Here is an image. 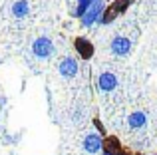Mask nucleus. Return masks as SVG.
<instances>
[{"label":"nucleus","mask_w":157,"mask_h":155,"mask_svg":"<svg viewBox=\"0 0 157 155\" xmlns=\"http://www.w3.org/2000/svg\"><path fill=\"white\" fill-rule=\"evenodd\" d=\"M54 52H56V48H54V42L48 36H40L32 42V54L40 60H48L50 56H54Z\"/></svg>","instance_id":"nucleus-1"},{"label":"nucleus","mask_w":157,"mask_h":155,"mask_svg":"<svg viewBox=\"0 0 157 155\" xmlns=\"http://www.w3.org/2000/svg\"><path fill=\"white\" fill-rule=\"evenodd\" d=\"M104 12H105V0H96L94 6L84 14V18H82V26H84V28H92L94 24H98V20L101 18Z\"/></svg>","instance_id":"nucleus-2"},{"label":"nucleus","mask_w":157,"mask_h":155,"mask_svg":"<svg viewBox=\"0 0 157 155\" xmlns=\"http://www.w3.org/2000/svg\"><path fill=\"white\" fill-rule=\"evenodd\" d=\"M78 70H80V64H78L76 58H62L60 64H58V72H60L62 78H66V80H72V78H76Z\"/></svg>","instance_id":"nucleus-3"},{"label":"nucleus","mask_w":157,"mask_h":155,"mask_svg":"<svg viewBox=\"0 0 157 155\" xmlns=\"http://www.w3.org/2000/svg\"><path fill=\"white\" fill-rule=\"evenodd\" d=\"M74 48H76L78 56H80L82 60H92L94 58V52H96L94 44L90 42L88 38H84V36H78V38L74 40Z\"/></svg>","instance_id":"nucleus-4"},{"label":"nucleus","mask_w":157,"mask_h":155,"mask_svg":"<svg viewBox=\"0 0 157 155\" xmlns=\"http://www.w3.org/2000/svg\"><path fill=\"white\" fill-rule=\"evenodd\" d=\"M131 48H133V44H131V40L125 38V36H115V38L111 40V52H113V56L123 58V56H127L131 52Z\"/></svg>","instance_id":"nucleus-5"},{"label":"nucleus","mask_w":157,"mask_h":155,"mask_svg":"<svg viewBox=\"0 0 157 155\" xmlns=\"http://www.w3.org/2000/svg\"><path fill=\"white\" fill-rule=\"evenodd\" d=\"M84 149L92 155L104 151V137H101L100 133H88V135L84 137Z\"/></svg>","instance_id":"nucleus-6"},{"label":"nucleus","mask_w":157,"mask_h":155,"mask_svg":"<svg viewBox=\"0 0 157 155\" xmlns=\"http://www.w3.org/2000/svg\"><path fill=\"white\" fill-rule=\"evenodd\" d=\"M145 125H147V113L143 109H135V112L129 113V117H127V127L129 129L137 131V129H143Z\"/></svg>","instance_id":"nucleus-7"},{"label":"nucleus","mask_w":157,"mask_h":155,"mask_svg":"<svg viewBox=\"0 0 157 155\" xmlns=\"http://www.w3.org/2000/svg\"><path fill=\"white\" fill-rule=\"evenodd\" d=\"M117 88V76L111 74V72H104V74H100L98 78V89L100 92H113V89Z\"/></svg>","instance_id":"nucleus-8"},{"label":"nucleus","mask_w":157,"mask_h":155,"mask_svg":"<svg viewBox=\"0 0 157 155\" xmlns=\"http://www.w3.org/2000/svg\"><path fill=\"white\" fill-rule=\"evenodd\" d=\"M12 16L14 18H18V20H22V18H26L28 14H30V4H28V0H16L14 4H12Z\"/></svg>","instance_id":"nucleus-9"},{"label":"nucleus","mask_w":157,"mask_h":155,"mask_svg":"<svg viewBox=\"0 0 157 155\" xmlns=\"http://www.w3.org/2000/svg\"><path fill=\"white\" fill-rule=\"evenodd\" d=\"M94 2H96V0H76V6H74V10H72V16L82 20L86 12L94 6Z\"/></svg>","instance_id":"nucleus-10"},{"label":"nucleus","mask_w":157,"mask_h":155,"mask_svg":"<svg viewBox=\"0 0 157 155\" xmlns=\"http://www.w3.org/2000/svg\"><path fill=\"white\" fill-rule=\"evenodd\" d=\"M104 149H107V151H111V153L123 151V149H121V141H119L117 137H113V135H105V139H104Z\"/></svg>","instance_id":"nucleus-11"},{"label":"nucleus","mask_w":157,"mask_h":155,"mask_svg":"<svg viewBox=\"0 0 157 155\" xmlns=\"http://www.w3.org/2000/svg\"><path fill=\"white\" fill-rule=\"evenodd\" d=\"M135 0H113V4H111V8H113V12L115 14H123V12L127 10V8L131 6V4H133Z\"/></svg>","instance_id":"nucleus-12"},{"label":"nucleus","mask_w":157,"mask_h":155,"mask_svg":"<svg viewBox=\"0 0 157 155\" xmlns=\"http://www.w3.org/2000/svg\"><path fill=\"white\" fill-rule=\"evenodd\" d=\"M115 18H117V14H115V12H113V8L109 6V8H105V12L101 14V18L98 20V24H100V26H107V24H111Z\"/></svg>","instance_id":"nucleus-13"},{"label":"nucleus","mask_w":157,"mask_h":155,"mask_svg":"<svg viewBox=\"0 0 157 155\" xmlns=\"http://www.w3.org/2000/svg\"><path fill=\"white\" fill-rule=\"evenodd\" d=\"M94 127H96V133H100V135L105 139V129H104V123H101L100 119H94Z\"/></svg>","instance_id":"nucleus-14"},{"label":"nucleus","mask_w":157,"mask_h":155,"mask_svg":"<svg viewBox=\"0 0 157 155\" xmlns=\"http://www.w3.org/2000/svg\"><path fill=\"white\" fill-rule=\"evenodd\" d=\"M101 155H117V153H111V151H107V149H104V151H101Z\"/></svg>","instance_id":"nucleus-15"},{"label":"nucleus","mask_w":157,"mask_h":155,"mask_svg":"<svg viewBox=\"0 0 157 155\" xmlns=\"http://www.w3.org/2000/svg\"><path fill=\"white\" fill-rule=\"evenodd\" d=\"M117 155H133V153H129V151H119Z\"/></svg>","instance_id":"nucleus-16"}]
</instances>
